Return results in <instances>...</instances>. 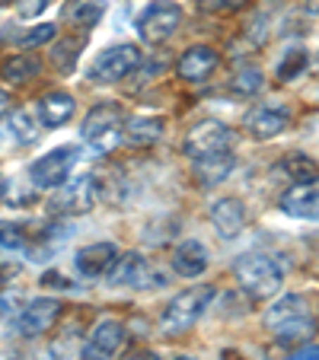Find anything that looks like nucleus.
Returning a JSON list of instances; mask_svg holds the SVG:
<instances>
[{
  "label": "nucleus",
  "instance_id": "nucleus-38",
  "mask_svg": "<svg viewBox=\"0 0 319 360\" xmlns=\"http://www.w3.org/2000/svg\"><path fill=\"white\" fill-rule=\"evenodd\" d=\"M10 316V297H0V322Z\"/></svg>",
  "mask_w": 319,
  "mask_h": 360
},
{
  "label": "nucleus",
  "instance_id": "nucleus-28",
  "mask_svg": "<svg viewBox=\"0 0 319 360\" xmlns=\"http://www.w3.org/2000/svg\"><path fill=\"white\" fill-rule=\"evenodd\" d=\"M316 328V322H313V316H297V319H287L281 322V326H275V338L281 341V345H291V341H300L306 338V335Z\"/></svg>",
  "mask_w": 319,
  "mask_h": 360
},
{
  "label": "nucleus",
  "instance_id": "nucleus-8",
  "mask_svg": "<svg viewBox=\"0 0 319 360\" xmlns=\"http://www.w3.org/2000/svg\"><path fill=\"white\" fill-rule=\"evenodd\" d=\"M141 64V51L137 45H112L102 55H96V61L89 64L87 77L93 83H118Z\"/></svg>",
  "mask_w": 319,
  "mask_h": 360
},
{
  "label": "nucleus",
  "instance_id": "nucleus-26",
  "mask_svg": "<svg viewBox=\"0 0 319 360\" xmlns=\"http://www.w3.org/2000/svg\"><path fill=\"white\" fill-rule=\"evenodd\" d=\"M106 16V0H80L74 10H70V22L83 32L99 26V20Z\"/></svg>",
  "mask_w": 319,
  "mask_h": 360
},
{
  "label": "nucleus",
  "instance_id": "nucleus-35",
  "mask_svg": "<svg viewBox=\"0 0 319 360\" xmlns=\"http://www.w3.org/2000/svg\"><path fill=\"white\" fill-rule=\"evenodd\" d=\"M284 360H319V347H316V341H310L306 347H297V351H294L291 357H284Z\"/></svg>",
  "mask_w": 319,
  "mask_h": 360
},
{
  "label": "nucleus",
  "instance_id": "nucleus-11",
  "mask_svg": "<svg viewBox=\"0 0 319 360\" xmlns=\"http://www.w3.org/2000/svg\"><path fill=\"white\" fill-rule=\"evenodd\" d=\"M61 319V303L55 297H35L26 303V309L16 319V332L23 338H39V335L51 332V326Z\"/></svg>",
  "mask_w": 319,
  "mask_h": 360
},
{
  "label": "nucleus",
  "instance_id": "nucleus-23",
  "mask_svg": "<svg viewBox=\"0 0 319 360\" xmlns=\"http://www.w3.org/2000/svg\"><path fill=\"white\" fill-rule=\"evenodd\" d=\"M272 176H284V182L297 185V182H316V163L306 157H300V153H294V157L281 160V166H275Z\"/></svg>",
  "mask_w": 319,
  "mask_h": 360
},
{
  "label": "nucleus",
  "instance_id": "nucleus-7",
  "mask_svg": "<svg viewBox=\"0 0 319 360\" xmlns=\"http://www.w3.org/2000/svg\"><path fill=\"white\" fill-rule=\"evenodd\" d=\"M109 284L112 287H131V290H150V287L166 284L163 274L156 271L141 252H128V255H118L115 265L109 268Z\"/></svg>",
  "mask_w": 319,
  "mask_h": 360
},
{
  "label": "nucleus",
  "instance_id": "nucleus-19",
  "mask_svg": "<svg viewBox=\"0 0 319 360\" xmlns=\"http://www.w3.org/2000/svg\"><path fill=\"white\" fill-rule=\"evenodd\" d=\"M208 245L198 243V239H185V243L176 245L173 252V268H176L182 278H198L208 268Z\"/></svg>",
  "mask_w": 319,
  "mask_h": 360
},
{
  "label": "nucleus",
  "instance_id": "nucleus-20",
  "mask_svg": "<svg viewBox=\"0 0 319 360\" xmlns=\"http://www.w3.org/2000/svg\"><path fill=\"white\" fill-rule=\"evenodd\" d=\"M74 96L70 93H48V96H42V102H39V118H42V124L45 128H61V124H68L70 122V115H74Z\"/></svg>",
  "mask_w": 319,
  "mask_h": 360
},
{
  "label": "nucleus",
  "instance_id": "nucleus-1",
  "mask_svg": "<svg viewBox=\"0 0 319 360\" xmlns=\"http://www.w3.org/2000/svg\"><path fill=\"white\" fill-rule=\"evenodd\" d=\"M233 278H237V284L243 287L252 300H268L284 284V268H281L272 255L246 252V255H239V259L233 262Z\"/></svg>",
  "mask_w": 319,
  "mask_h": 360
},
{
  "label": "nucleus",
  "instance_id": "nucleus-36",
  "mask_svg": "<svg viewBox=\"0 0 319 360\" xmlns=\"http://www.w3.org/2000/svg\"><path fill=\"white\" fill-rule=\"evenodd\" d=\"M122 360H156V351H150V347H131Z\"/></svg>",
  "mask_w": 319,
  "mask_h": 360
},
{
  "label": "nucleus",
  "instance_id": "nucleus-25",
  "mask_svg": "<svg viewBox=\"0 0 319 360\" xmlns=\"http://www.w3.org/2000/svg\"><path fill=\"white\" fill-rule=\"evenodd\" d=\"M306 68H310V51L306 48H287L278 61V80L281 83L297 80V77L306 74Z\"/></svg>",
  "mask_w": 319,
  "mask_h": 360
},
{
  "label": "nucleus",
  "instance_id": "nucleus-2",
  "mask_svg": "<svg viewBox=\"0 0 319 360\" xmlns=\"http://www.w3.org/2000/svg\"><path fill=\"white\" fill-rule=\"evenodd\" d=\"M214 293L218 290H214L211 284H201V287H189V290H182L179 297H173L170 306L163 309V316H160V332L163 335L189 332V328L208 313Z\"/></svg>",
  "mask_w": 319,
  "mask_h": 360
},
{
  "label": "nucleus",
  "instance_id": "nucleus-40",
  "mask_svg": "<svg viewBox=\"0 0 319 360\" xmlns=\"http://www.w3.org/2000/svg\"><path fill=\"white\" fill-rule=\"evenodd\" d=\"M7 109H10V96L0 89V115H7Z\"/></svg>",
  "mask_w": 319,
  "mask_h": 360
},
{
  "label": "nucleus",
  "instance_id": "nucleus-10",
  "mask_svg": "<svg viewBox=\"0 0 319 360\" xmlns=\"http://www.w3.org/2000/svg\"><path fill=\"white\" fill-rule=\"evenodd\" d=\"M291 109L287 105H278V102H262L256 109H249L246 115V131L256 141H272V137L284 134L291 128Z\"/></svg>",
  "mask_w": 319,
  "mask_h": 360
},
{
  "label": "nucleus",
  "instance_id": "nucleus-30",
  "mask_svg": "<svg viewBox=\"0 0 319 360\" xmlns=\"http://www.w3.org/2000/svg\"><path fill=\"white\" fill-rule=\"evenodd\" d=\"M55 35H58V26H55V22H39V26H32L26 35H23V48L48 45V41H55Z\"/></svg>",
  "mask_w": 319,
  "mask_h": 360
},
{
  "label": "nucleus",
  "instance_id": "nucleus-31",
  "mask_svg": "<svg viewBox=\"0 0 319 360\" xmlns=\"http://www.w3.org/2000/svg\"><path fill=\"white\" fill-rule=\"evenodd\" d=\"M0 249H26V230L0 220Z\"/></svg>",
  "mask_w": 319,
  "mask_h": 360
},
{
  "label": "nucleus",
  "instance_id": "nucleus-18",
  "mask_svg": "<svg viewBox=\"0 0 319 360\" xmlns=\"http://www.w3.org/2000/svg\"><path fill=\"white\" fill-rule=\"evenodd\" d=\"M122 141L128 143V147H137V150H144V147H154L160 137L166 134V122L160 115H141V118H131L128 124H122Z\"/></svg>",
  "mask_w": 319,
  "mask_h": 360
},
{
  "label": "nucleus",
  "instance_id": "nucleus-33",
  "mask_svg": "<svg viewBox=\"0 0 319 360\" xmlns=\"http://www.w3.org/2000/svg\"><path fill=\"white\" fill-rule=\"evenodd\" d=\"M51 7V0H20V16L23 20H32V16H42Z\"/></svg>",
  "mask_w": 319,
  "mask_h": 360
},
{
  "label": "nucleus",
  "instance_id": "nucleus-39",
  "mask_svg": "<svg viewBox=\"0 0 319 360\" xmlns=\"http://www.w3.org/2000/svg\"><path fill=\"white\" fill-rule=\"evenodd\" d=\"M7 195H10V182H7L4 176H0V204L7 201Z\"/></svg>",
  "mask_w": 319,
  "mask_h": 360
},
{
  "label": "nucleus",
  "instance_id": "nucleus-9",
  "mask_svg": "<svg viewBox=\"0 0 319 360\" xmlns=\"http://www.w3.org/2000/svg\"><path fill=\"white\" fill-rule=\"evenodd\" d=\"M179 22H182V7H176V4H154V7H147L137 16V32H141V39L147 45H160V41H166L176 32Z\"/></svg>",
  "mask_w": 319,
  "mask_h": 360
},
{
  "label": "nucleus",
  "instance_id": "nucleus-24",
  "mask_svg": "<svg viewBox=\"0 0 319 360\" xmlns=\"http://www.w3.org/2000/svg\"><path fill=\"white\" fill-rule=\"evenodd\" d=\"M83 45H87V41L77 39V35L55 41V45H51V68L61 70V74H70V70L77 68V58H80Z\"/></svg>",
  "mask_w": 319,
  "mask_h": 360
},
{
  "label": "nucleus",
  "instance_id": "nucleus-12",
  "mask_svg": "<svg viewBox=\"0 0 319 360\" xmlns=\"http://www.w3.org/2000/svg\"><path fill=\"white\" fill-rule=\"evenodd\" d=\"M122 341H125V322L122 319H102V322H96V328L89 332L80 357L83 360H112L115 351L122 347Z\"/></svg>",
  "mask_w": 319,
  "mask_h": 360
},
{
  "label": "nucleus",
  "instance_id": "nucleus-3",
  "mask_svg": "<svg viewBox=\"0 0 319 360\" xmlns=\"http://www.w3.org/2000/svg\"><path fill=\"white\" fill-rule=\"evenodd\" d=\"M102 188L99 179L83 172L77 179H68L58 188H51V198H48V214L55 217H80V214H89L99 201Z\"/></svg>",
  "mask_w": 319,
  "mask_h": 360
},
{
  "label": "nucleus",
  "instance_id": "nucleus-15",
  "mask_svg": "<svg viewBox=\"0 0 319 360\" xmlns=\"http://www.w3.org/2000/svg\"><path fill=\"white\" fill-rule=\"evenodd\" d=\"M118 259V249L112 243H93V245H83L80 252L74 255V265L83 278H102L109 271Z\"/></svg>",
  "mask_w": 319,
  "mask_h": 360
},
{
  "label": "nucleus",
  "instance_id": "nucleus-21",
  "mask_svg": "<svg viewBox=\"0 0 319 360\" xmlns=\"http://www.w3.org/2000/svg\"><path fill=\"white\" fill-rule=\"evenodd\" d=\"M306 297H300V293H284V297L278 300V303L265 313V328H275L281 326V322L287 319H297V316H310V309H306Z\"/></svg>",
  "mask_w": 319,
  "mask_h": 360
},
{
  "label": "nucleus",
  "instance_id": "nucleus-16",
  "mask_svg": "<svg viewBox=\"0 0 319 360\" xmlns=\"http://www.w3.org/2000/svg\"><path fill=\"white\" fill-rule=\"evenodd\" d=\"M211 224H214V230L220 233V236L233 239L243 233L246 226V207L239 198H220V201L211 204Z\"/></svg>",
  "mask_w": 319,
  "mask_h": 360
},
{
  "label": "nucleus",
  "instance_id": "nucleus-22",
  "mask_svg": "<svg viewBox=\"0 0 319 360\" xmlns=\"http://www.w3.org/2000/svg\"><path fill=\"white\" fill-rule=\"evenodd\" d=\"M42 70V61L32 55V51H23V55H13L4 61V80L7 83H29L35 80Z\"/></svg>",
  "mask_w": 319,
  "mask_h": 360
},
{
  "label": "nucleus",
  "instance_id": "nucleus-27",
  "mask_svg": "<svg viewBox=\"0 0 319 360\" xmlns=\"http://www.w3.org/2000/svg\"><path fill=\"white\" fill-rule=\"evenodd\" d=\"M262 86H265V80L256 64H243V68H237V74L230 77V89L237 96H256V93H262Z\"/></svg>",
  "mask_w": 319,
  "mask_h": 360
},
{
  "label": "nucleus",
  "instance_id": "nucleus-6",
  "mask_svg": "<svg viewBox=\"0 0 319 360\" xmlns=\"http://www.w3.org/2000/svg\"><path fill=\"white\" fill-rule=\"evenodd\" d=\"M233 147H237V134L224 122H214V118L198 122L182 141V150L192 160L211 157V153H230Z\"/></svg>",
  "mask_w": 319,
  "mask_h": 360
},
{
  "label": "nucleus",
  "instance_id": "nucleus-14",
  "mask_svg": "<svg viewBox=\"0 0 319 360\" xmlns=\"http://www.w3.org/2000/svg\"><path fill=\"white\" fill-rule=\"evenodd\" d=\"M218 64H220V55L214 51V48L211 45H195V48H189V51L179 58L176 74L182 77V80H189V83H201V80H208V77L218 70Z\"/></svg>",
  "mask_w": 319,
  "mask_h": 360
},
{
  "label": "nucleus",
  "instance_id": "nucleus-34",
  "mask_svg": "<svg viewBox=\"0 0 319 360\" xmlns=\"http://www.w3.org/2000/svg\"><path fill=\"white\" fill-rule=\"evenodd\" d=\"M163 68H166V61H163V58H156V61H150L147 68L141 70V77H137V83H150V80H156V77L163 74Z\"/></svg>",
  "mask_w": 319,
  "mask_h": 360
},
{
  "label": "nucleus",
  "instance_id": "nucleus-4",
  "mask_svg": "<svg viewBox=\"0 0 319 360\" xmlns=\"http://www.w3.org/2000/svg\"><path fill=\"white\" fill-rule=\"evenodd\" d=\"M122 124H125V109L118 102H99L87 112L80 124L83 141H89L96 150H112L122 137Z\"/></svg>",
  "mask_w": 319,
  "mask_h": 360
},
{
  "label": "nucleus",
  "instance_id": "nucleus-13",
  "mask_svg": "<svg viewBox=\"0 0 319 360\" xmlns=\"http://www.w3.org/2000/svg\"><path fill=\"white\" fill-rule=\"evenodd\" d=\"M319 204V185L316 182H297L278 198V207L287 217L297 220H316V207Z\"/></svg>",
  "mask_w": 319,
  "mask_h": 360
},
{
  "label": "nucleus",
  "instance_id": "nucleus-32",
  "mask_svg": "<svg viewBox=\"0 0 319 360\" xmlns=\"http://www.w3.org/2000/svg\"><path fill=\"white\" fill-rule=\"evenodd\" d=\"M201 13H227V10H237L243 0H195Z\"/></svg>",
  "mask_w": 319,
  "mask_h": 360
},
{
  "label": "nucleus",
  "instance_id": "nucleus-42",
  "mask_svg": "<svg viewBox=\"0 0 319 360\" xmlns=\"http://www.w3.org/2000/svg\"><path fill=\"white\" fill-rule=\"evenodd\" d=\"M173 360H195V357H189V354H182V357H173Z\"/></svg>",
  "mask_w": 319,
  "mask_h": 360
},
{
  "label": "nucleus",
  "instance_id": "nucleus-37",
  "mask_svg": "<svg viewBox=\"0 0 319 360\" xmlns=\"http://www.w3.org/2000/svg\"><path fill=\"white\" fill-rule=\"evenodd\" d=\"M42 284H45V287H51V284H55V287H70L68 281H64V278H61V274H58V271H48L45 278H42Z\"/></svg>",
  "mask_w": 319,
  "mask_h": 360
},
{
  "label": "nucleus",
  "instance_id": "nucleus-17",
  "mask_svg": "<svg viewBox=\"0 0 319 360\" xmlns=\"http://www.w3.org/2000/svg\"><path fill=\"white\" fill-rule=\"evenodd\" d=\"M233 166H237V157L233 153H211V157H198L192 160V176H195L198 185L211 188V185H220L230 179Z\"/></svg>",
  "mask_w": 319,
  "mask_h": 360
},
{
  "label": "nucleus",
  "instance_id": "nucleus-5",
  "mask_svg": "<svg viewBox=\"0 0 319 360\" xmlns=\"http://www.w3.org/2000/svg\"><path fill=\"white\" fill-rule=\"evenodd\" d=\"M77 157H80V150L70 147V143L55 147L51 153L39 157L32 166H29V182H32L35 188H42V191L58 188L61 182H68L70 179V172H74V166H77Z\"/></svg>",
  "mask_w": 319,
  "mask_h": 360
},
{
  "label": "nucleus",
  "instance_id": "nucleus-29",
  "mask_svg": "<svg viewBox=\"0 0 319 360\" xmlns=\"http://www.w3.org/2000/svg\"><path fill=\"white\" fill-rule=\"evenodd\" d=\"M7 128H10V134L23 143H32L35 137H39V128H35V122H32L29 112H13V115L7 118Z\"/></svg>",
  "mask_w": 319,
  "mask_h": 360
},
{
  "label": "nucleus",
  "instance_id": "nucleus-41",
  "mask_svg": "<svg viewBox=\"0 0 319 360\" xmlns=\"http://www.w3.org/2000/svg\"><path fill=\"white\" fill-rule=\"evenodd\" d=\"M13 4H16V0H0V10H4V7H13Z\"/></svg>",
  "mask_w": 319,
  "mask_h": 360
}]
</instances>
